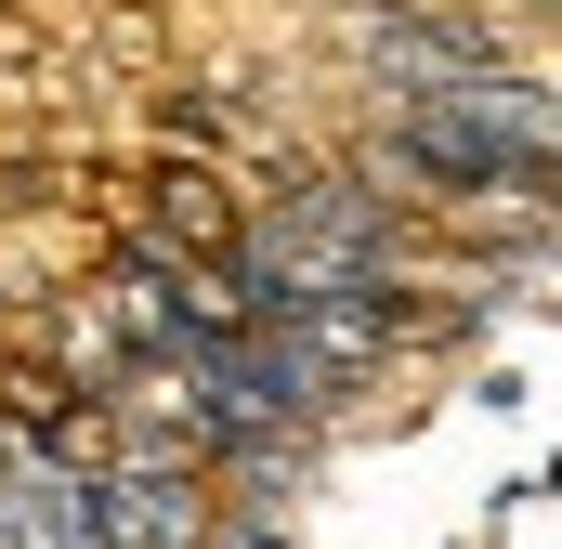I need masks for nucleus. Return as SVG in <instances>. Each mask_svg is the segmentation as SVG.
Segmentation results:
<instances>
[{"label":"nucleus","mask_w":562,"mask_h":549,"mask_svg":"<svg viewBox=\"0 0 562 549\" xmlns=\"http://www.w3.org/2000/svg\"><path fill=\"white\" fill-rule=\"evenodd\" d=\"M380 157L406 170V197H445V210H471V197H550V79L537 66H458V79H431L406 92L393 119H380Z\"/></svg>","instance_id":"nucleus-1"},{"label":"nucleus","mask_w":562,"mask_h":549,"mask_svg":"<svg viewBox=\"0 0 562 549\" xmlns=\"http://www.w3.org/2000/svg\"><path fill=\"white\" fill-rule=\"evenodd\" d=\"M92 549H210V484L183 458L92 471Z\"/></svg>","instance_id":"nucleus-2"},{"label":"nucleus","mask_w":562,"mask_h":549,"mask_svg":"<svg viewBox=\"0 0 562 549\" xmlns=\"http://www.w3.org/2000/svg\"><path fill=\"white\" fill-rule=\"evenodd\" d=\"M223 549H301V537H288L276 511H249V524H236V537H223Z\"/></svg>","instance_id":"nucleus-3"}]
</instances>
